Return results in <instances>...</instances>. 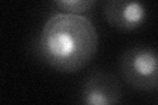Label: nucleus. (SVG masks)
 Listing matches in <instances>:
<instances>
[{"mask_svg": "<svg viewBox=\"0 0 158 105\" xmlns=\"http://www.w3.org/2000/svg\"><path fill=\"white\" fill-rule=\"evenodd\" d=\"M96 28L85 14L58 12L50 16L38 38L42 59L56 71L73 74L91 62L98 51Z\"/></svg>", "mask_w": 158, "mask_h": 105, "instance_id": "f257e3e1", "label": "nucleus"}, {"mask_svg": "<svg viewBox=\"0 0 158 105\" xmlns=\"http://www.w3.org/2000/svg\"><path fill=\"white\" fill-rule=\"evenodd\" d=\"M120 75L128 86L137 91L158 89V50L149 46L127 49L118 62Z\"/></svg>", "mask_w": 158, "mask_h": 105, "instance_id": "f03ea898", "label": "nucleus"}, {"mask_svg": "<svg viewBox=\"0 0 158 105\" xmlns=\"http://www.w3.org/2000/svg\"><path fill=\"white\" fill-rule=\"evenodd\" d=\"M123 87L110 72H91L79 88V101L86 105H113L123 101Z\"/></svg>", "mask_w": 158, "mask_h": 105, "instance_id": "7ed1b4c3", "label": "nucleus"}, {"mask_svg": "<svg viewBox=\"0 0 158 105\" xmlns=\"http://www.w3.org/2000/svg\"><path fill=\"white\" fill-rule=\"evenodd\" d=\"M103 16L110 26L132 32L148 20V8L142 0H104Z\"/></svg>", "mask_w": 158, "mask_h": 105, "instance_id": "20e7f679", "label": "nucleus"}, {"mask_svg": "<svg viewBox=\"0 0 158 105\" xmlns=\"http://www.w3.org/2000/svg\"><path fill=\"white\" fill-rule=\"evenodd\" d=\"M98 0H53L61 12L83 14L91 11Z\"/></svg>", "mask_w": 158, "mask_h": 105, "instance_id": "39448f33", "label": "nucleus"}]
</instances>
